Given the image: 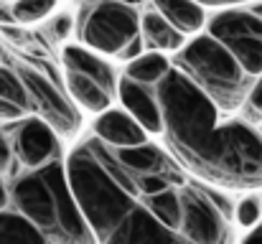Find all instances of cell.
I'll list each match as a JSON object with an SVG mask.
<instances>
[{
  "label": "cell",
  "instance_id": "1",
  "mask_svg": "<svg viewBox=\"0 0 262 244\" xmlns=\"http://www.w3.org/2000/svg\"><path fill=\"white\" fill-rule=\"evenodd\" d=\"M163 120L166 153L186 173L219 191L262 188V132L224 115L183 77L171 69L156 84Z\"/></svg>",
  "mask_w": 262,
  "mask_h": 244
},
{
  "label": "cell",
  "instance_id": "2",
  "mask_svg": "<svg viewBox=\"0 0 262 244\" xmlns=\"http://www.w3.org/2000/svg\"><path fill=\"white\" fill-rule=\"evenodd\" d=\"M10 209L20 214L46 244H97L69 188L64 161L15 173L8 183Z\"/></svg>",
  "mask_w": 262,
  "mask_h": 244
},
{
  "label": "cell",
  "instance_id": "3",
  "mask_svg": "<svg viewBox=\"0 0 262 244\" xmlns=\"http://www.w3.org/2000/svg\"><path fill=\"white\" fill-rule=\"evenodd\" d=\"M176 69L222 112L232 115L245 104L252 77L239 66L224 43L206 31L191 36L181 51H176Z\"/></svg>",
  "mask_w": 262,
  "mask_h": 244
},
{
  "label": "cell",
  "instance_id": "4",
  "mask_svg": "<svg viewBox=\"0 0 262 244\" xmlns=\"http://www.w3.org/2000/svg\"><path fill=\"white\" fill-rule=\"evenodd\" d=\"M135 36H140V15L120 0H102L92 5L82 20V43L104 59H117Z\"/></svg>",
  "mask_w": 262,
  "mask_h": 244
},
{
  "label": "cell",
  "instance_id": "5",
  "mask_svg": "<svg viewBox=\"0 0 262 244\" xmlns=\"http://www.w3.org/2000/svg\"><path fill=\"white\" fill-rule=\"evenodd\" d=\"M18 77L28 92L31 109H36V117H41L59 138H77L82 130V112L69 99L67 92H61L43 72L18 64Z\"/></svg>",
  "mask_w": 262,
  "mask_h": 244
},
{
  "label": "cell",
  "instance_id": "6",
  "mask_svg": "<svg viewBox=\"0 0 262 244\" xmlns=\"http://www.w3.org/2000/svg\"><path fill=\"white\" fill-rule=\"evenodd\" d=\"M229 206L216 196L186 181L183 186V227L181 234L191 244H227L229 239Z\"/></svg>",
  "mask_w": 262,
  "mask_h": 244
},
{
  "label": "cell",
  "instance_id": "7",
  "mask_svg": "<svg viewBox=\"0 0 262 244\" xmlns=\"http://www.w3.org/2000/svg\"><path fill=\"white\" fill-rule=\"evenodd\" d=\"M97 244H191L181 232L163 227L143 204L140 193L133 206L97 239Z\"/></svg>",
  "mask_w": 262,
  "mask_h": 244
},
{
  "label": "cell",
  "instance_id": "8",
  "mask_svg": "<svg viewBox=\"0 0 262 244\" xmlns=\"http://www.w3.org/2000/svg\"><path fill=\"white\" fill-rule=\"evenodd\" d=\"M8 140L13 148V161H18V165H23L26 170L61 158V138L36 115H26L23 120H18Z\"/></svg>",
  "mask_w": 262,
  "mask_h": 244
},
{
  "label": "cell",
  "instance_id": "9",
  "mask_svg": "<svg viewBox=\"0 0 262 244\" xmlns=\"http://www.w3.org/2000/svg\"><path fill=\"white\" fill-rule=\"evenodd\" d=\"M115 99H120L122 109H125L148 135H161L163 120H161V107H158V99H156V86L138 84V81L127 79V77L120 74Z\"/></svg>",
  "mask_w": 262,
  "mask_h": 244
},
{
  "label": "cell",
  "instance_id": "10",
  "mask_svg": "<svg viewBox=\"0 0 262 244\" xmlns=\"http://www.w3.org/2000/svg\"><path fill=\"white\" fill-rule=\"evenodd\" d=\"M92 135L112 150L135 148V145L148 143V132L122 107H110L102 115H97L92 125Z\"/></svg>",
  "mask_w": 262,
  "mask_h": 244
},
{
  "label": "cell",
  "instance_id": "11",
  "mask_svg": "<svg viewBox=\"0 0 262 244\" xmlns=\"http://www.w3.org/2000/svg\"><path fill=\"white\" fill-rule=\"evenodd\" d=\"M61 61H64V69L72 72V74H82L87 79L97 81L102 89H107L112 97L117 94V81L120 74L117 69L97 51L87 49L84 43H67L61 49Z\"/></svg>",
  "mask_w": 262,
  "mask_h": 244
},
{
  "label": "cell",
  "instance_id": "12",
  "mask_svg": "<svg viewBox=\"0 0 262 244\" xmlns=\"http://www.w3.org/2000/svg\"><path fill=\"white\" fill-rule=\"evenodd\" d=\"M153 10L161 13L176 31H181L186 38L201 33L206 28V8L196 0H150Z\"/></svg>",
  "mask_w": 262,
  "mask_h": 244
},
{
  "label": "cell",
  "instance_id": "13",
  "mask_svg": "<svg viewBox=\"0 0 262 244\" xmlns=\"http://www.w3.org/2000/svg\"><path fill=\"white\" fill-rule=\"evenodd\" d=\"M140 38L145 43V51H161V54H176L188 41L156 10H148L140 15Z\"/></svg>",
  "mask_w": 262,
  "mask_h": 244
},
{
  "label": "cell",
  "instance_id": "14",
  "mask_svg": "<svg viewBox=\"0 0 262 244\" xmlns=\"http://www.w3.org/2000/svg\"><path fill=\"white\" fill-rule=\"evenodd\" d=\"M186 175L181 181H176L173 186L158 191V193H150V196H140L145 209L168 229L181 232L183 227V186H186Z\"/></svg>",
  "mask_w": 262,
  "mask_h": 244
},
{
  "label": "cell",
  "instance_id": "15",
  "mask_svg": "<svg viewBox=\"0 0 262 244\" xmlns=\"http://www.w3.org/2000/svg\"><path fill=\"white\" fill-rule=\"evenodd\" d=\"M115 158L120 161L122 168H127L133 175H148V173H158V170H166L173 158L166 153V148L156 145V143H143V145H135V148H120V150H112Z\"/></svg>",
  "mask_w": 262,
  "mask_h": 244
},
{
  "label": "cell",
  "instance_id": "16",
  "mask_svg": "<svg viewBox=\"0 0 262 244\" xmlns=\"http://www.w3.org/2000/svg\"><path fill=\"white\" fill-rule=\"evenodd\" d=\"M64 79H67L64 84H67L69 99H72L79 109H84V112L97 117V115H102L104 109L112 107L115 97H112L107 89H102L97 81L87 79V77H82V74H72V72H67Z\"/></svg>",
  "mask_w": 262,
  "mask_h": 244
},
{
  "label": "cell",
  "instance_id": "17",
  "mask_svg": "<svg viewBox=\"0 0 262 244\" xmlns=\"http://www.w3.org/2000/svg\"><path fill=\"white\" fill-rule=\"evenodd\" d=\"M171 69H173V64H171L168 54L143 51L138 59H133V61L125 64V74L122 77L138 81V84H145V86H156Z\"/></svg>",
  "mask_w": 262,
  "mask_h": 244
},
{
  "label": "cell",
  "instance_id": "18",
  "mask_svg": "<svg viewBox=\"0 0 262 244\" xmlns=\"http://www.w3.org/2000/svg\"><path fill=\"white\" fill-rule=\"evenodd\" d=\"M222 43V41H219ZM224 46L229 49V54L239 61V66L255 79L262 74V36H239V38H229L224 41Z\"/></svg>",
  "mask_w": 262,
  "mask_h": 244
},
{
  "label": "cell",
  "instance_id": "19",
  "mask_svg": "<svg viewBox=\"0 0 262 244\" xmlns=\"http://www.w3.org/2000/svg\"><path fill=\"white\" fill-rule=\"evenodd\" d=\"M0 244H46L43 237L13 209L0 211Z\"/></svg>",
  "mask_w": 262,
  "mask_h": 244
},
{
  "label": "cell",
  "instance_id": "20",
  "mask_svg": "<svg viewBox=\"0 0 262 244\" xmlns=\"http://www.w3.org/2000/svg\"><path fill=\"white\" fill-rule=\"evenodd\" d=\"M56 5L59 0H13L10 10L15 26H36L49 20L56 13Z\"/></svg>",
  "mask_w": 262,
  "mask_h": 244
},
{
  "label": "cell",
  "instance_id": "21",
  "mask_svg": "<svg viewBox=\"0 0 262 244\" xmlns=\"http://www.w3.org/2000/svg\"><path fill=\"white\" fill-rule=\"evenodd\" d=\"M0 99L13 102V104L23 107L26 112L31 109L28 92H26L23 81H20V77H18V72L10 69V66H0Z\"/></svg>",
  "mask_w": 262,
  "mask_h": 244
},
{
  "label": "cell",
  "instance_id": "22",
  "mask_svg": "<svg viewBox=\"0 0 262 244\" xmlns=\"http://www.w3.org/2000/svg\"><path fill=\"white\" fill-rule=\"evenodd\" d=\"M232 216H234V221H237L242 229H252V227H257V224H260V219H262L260 196H257L255 191L245 193V196L239 198V204L232 209Z\"/></svg>",
  "mask_w": 262,
  "mask_h": 244
},
{
  "label": "cell",
  "instance_id": "23",
  "mask_svg": "<svg viewBox=\"0 0 262 244\" xmlns=\"http://www.w3.org/2000/svg\"><path fill=\"white\" fill-rule=\"evenodd\" d=\"M74 33V18L72 13H54L49 20H46V36L54 41V43H64L72 38Z\"/></svg>",
  "mask_w": 262,
  "mask_h": 244
},
{
  "label": "cell",
  "instance_id": "24",
  "mask_svg": "<svg viewBox=\"0 0 262 244\" xmlns=\"http://www.w3.org/2000/svg\"><path fill=\"white\" fill-rule=\"evenodd\" d=\"M245 107H247L252 120L262 122V74H257L252 79V84H250V92L245 97Z\"/></svg>",
  "mask_w": 262,
  "mask_h": 244
},
{
  "label": "cell",
  "instance_id": "25",
  "mask_svg": "<svg viewBox=\"0 0 262 244\" xmlns=\"http://www.w3.org/2000/svg\"><path fill=\"white\" fill-rule=\"evenodd\" d=\"M13 148H10V140H8V135L0 130V175H5V173H10L13 170Z\"/></svg>",
  "mask_w": 262,
  "mask_h": 244
},
{
  "label": "cell",
  "instance_id": "26",
  "mask_svg": "<svg viewBox=\"0 0 262 244\" xmlns=\"http://www.w3.org/2000/svg\"><path fill=\"white\" fill-rule=\"evenodd\" d=\"M26 115H28V112H26L23 107L0 99V122H18V120H23Z\"/></svg>",
  "mask_w": 262,
  "mask_h": 244
},
{
  "label": "cell",
  "instance_id": "27",
  "mask_svg": "<svg viewBox=\"0 0 262 244\" xmlns=\"http://www.w3.org/2000/svg\"><path fill=\"white\" fill-rule=\"evenodd\" d=\"M143 51H145V43H143V38H140V36H135V38H133V41H130V43H127V46L122 49V54H120L117 59L127 64V61H133V59H138V56H140Z\"/></svg>",
  "mask_w": 262,
  "mask_h": 244
},
{
  "label": "cell",
  "instance_id": "28",
  "mask_svg": "<svg viewBox=\"0 0 262 244\" xmlns=\"http://www.w3.org/2000/svg\"><path fill=\"white\" fill-rule=\"evenodd\" d=\"M199 5L204 8H211V10H219V8H245L255 0H196Z\"/></svg>",
  "mask_w": 262,
  "mask_h": 244
},
{
  "label": "cell",
  "instance_id": "29",
  "mask_svg": "<svg viewBox=\"0 0 262 244\" xmlns=\"http://www.w3.org/2000/svg\"><path fill=\"white\" fill-rule=\"evenodd\" d=\"M3 26H15L10 3H5V0H0V28H3Z\"/></svg>",
  "mask_w": 262,
  "mask_h": 244
},
{
  "label": "cell",
  "instance_id": "30",
  "mask_svg": "<svg viewBox=\"0 0 262 244\" xmlns=\"http://www.w3.org/2000/svg\"><path fill=\"white\" fill-rule=\"evenodd\" d=\"M242 244H262V224L252 227V229H247V234H245Z\"/></svg>",
  "mask_w": 262,
  "mask_h": 244
},
{
  "label": "cell",
  "instance_id": "31",
  "mask_svg": "<svg viewBox=\"0 0 262 244\" xmlns=\"http://www.w3.org/2000/svg\"><path fill=\"white\" fill-rule=\"evenodd\" d=\"M5 209H10V198H8V183L0 175V211H5Z\"/></svg>",
  "mask_w": 262,
  "mask_h": 244
},
{
  "label": "cell",
  "instance_id": "32",
  "mask_svg": "<svg viewBox=\"0 0 262 244\" xmlns=\"http://www.w3.org/2000/svg\"><path fill=\"white\" fill-rule=\"evenodd\" d=\"M245 8H247V10H250V13L262 23V0H255V3H250V5H245Z\"/></svg>",
  "mask_w": 262,
  "mask_h": 244
},
{
  "label": "cell",
  "instance_id": "33",
  "mask_svg": "<svg viewBox=\"0 0 262 244\" xmlns=\"http://www.w3.org/2000/svg\"><path fill=\"white\" fill-rule=\"evenodd\" d=\"M120 3H122V5H130V8H135V10H138V8H140L143 3H148V0H120Z\"/></svg>",
  "mask_w": 262,
  "mask_h": 244
},
{
  "label": "cell",
  "instance_id": "34",
  "mask_svg": "<svg viewBox=\"0 0 262 244\" xmlns=\"http://www.w3.org/2000/svg\"><path fill=\"white\" fill-rule=\"evenodd\" d=\"M97 3H102V0H82V5H89V8H92V5H97Z\"/></svg>",
  "mask_w": 262,
  "mask_h": 244
},
{
  "label": "cell",
  "instance_id": "35",
  "mask_svg": "<svg viewBox=\"0 0 262 244\" xmlns=\"http://www.w3.org/2000/svg\"><path fill=\"white\" fill-rule=\"evenodd\" d=\"M5 3H13V0H5Z\"/></svg>",
  "mask_w": 262,
  "mask_h": 244
}]
</instances>
